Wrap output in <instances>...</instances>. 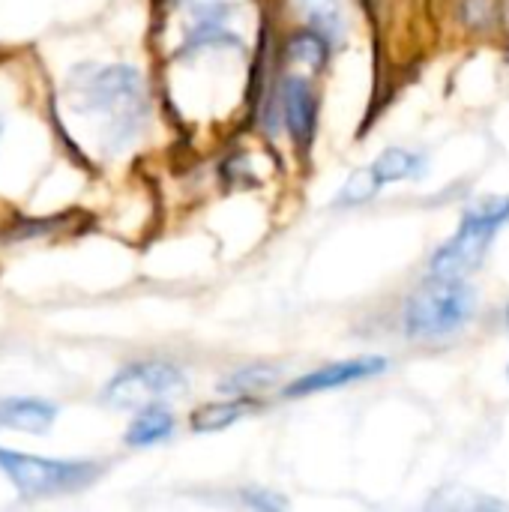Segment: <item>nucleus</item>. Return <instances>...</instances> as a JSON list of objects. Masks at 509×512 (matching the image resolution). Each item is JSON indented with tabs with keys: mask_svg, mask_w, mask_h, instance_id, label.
Returning a JSON list of instances; mask_svg holds the SVG:
<instances>
[{
	"mask_svg": "<svg viewBox=\"0 0 509 512\" xmlns=\"http://www.w3.org/2000/svg\"><path fill=\"white\" fill-rule=\"evenodd\" d=\"M509 222V198H489L465 213L459 231L432 255L435 276L465 279L489 252L495 234Z\"/></svg>",
	"mask_w": 509,
	"mask_h": 512,
	"instance_id": "nucleus-4",
	"label": "nucleus"
},
{
	"mask_svg": "<svg viewBox=\"0 0 509 512\" xmlns=\"http://www.w3.org/2000/svg\"><path fill=\"white\" fill-rule=\"evenodd\" d=\"M387 369V360L384 357H357V360H342V363H330V366H321L303 378H297L285 396L291 399H300V396H312V393H324V390H336V387H345V384H354V381H366V378H375Z\"/></svg>",
	"mask_w": 509,
	"mask_h": 512,
	"instance_id": "nucleus-6",
	"label": "nucleus"
},
{
	"mask_svg": "<svg viewBox=\"0 0 509 512\" xmlns=\"http://www.w3.org/2000/svg\"><path fill=\"white\" fill-rule=\"evenodd\" d=\"M312 27L324 36H333L339 30V0H297Z\"/></svg>",
	"mask_w": 509,
	"mask_h": 512,
	"instance_id": "nucleus-13",
	"label": "nucleus"
},
{
	"mask_svg": "<svg viewBox=\"0 0 509 512\" xmlns=\"http://www.w3.org/2000/svg\"><path fill=\"white\" fill-rule=\"evenodd\" d=\"M54 417H57V408L42 399H3L0 402V429L39 435L54 423Z\"/></svg>",
	"mask_w": 509,
	"mask_h": 512,
	"instance_id": "nucleus-8",
	"label": "nucleus"
},
{
	"mask_svg": "<svg viewBox=\"0 0 509 512\" xmlns=\"http://www.w3.org/2000/svg\"><path fill=\"white\" fill-rule=\"evenodd\" d=\"M507 327H509V306H507Z\"/></svg>",
	"mask_w": 509,
	"mask_h": 512,
	"instance_id": "nucleus-16",
	"label": "nucleus"
},
{
	"mask_svg": "<svg viewBox=\"0 0 509 512\" xmlns=\"http://www.w3.org/2000/svg\"><path fill=\"white\" fill-rule=\"evenodd\" d=\"M420 168H423V159L414 156V153H408V150H399V147L384 150V153L378 156V162L372 165V171H375V177H378L381 183L408 180V177L420 174Z\"/></svg>",
	"mask_w": 509,
	"mask_h": 512,
	"instance_id": "nucleus-11",
	"label": "nucleus"
},
{
	"mask_svg": "<svg viewBox=\"0 0 509 512\" xmlns=\"http://www.w3.org/2000/svg\"><path fill=\"white\" fill-rule=\"evenodd\" d=\"M474 312V288L459 276H435L417 291L405 309V333L414 339H438L465 327Z\"/></svg>",
	"mask_w": 509,
	"mask_h": 512,
	"instance_id": "nucleus-3",
	"label": "nucleus"
},
{
	"mask_svg": "<svg viewBox=\"0 0 509 512\" xmlns=\"http://www.w3.org/2000/svg\"><path fill=\"white\" fill-rule=\"evenodd\" d=\"M0 471L24 498H60L93 486L102 474L96 462L45 459L15 450H0Z\"/></svg>",
	"mask_w": 509,
	"mask_h": 512,
	"instance_id": "nucleus-2",
	"label": "nucleus"
},
{
	"mask_svg": "<svg viewBox=\"0 0 509 512\" xmlns=\"http://www.w3.org/2000/svg\"><path fill=\"white\" fill-rule=\"evenodd\" d=\"M72 108L99 123L111 150L126 147L147 120V84L138 69L111 66H78L69 78Z\"/></svg>",
	"mask_w": 509,
	"mask_h": 512,
	"instance_id": "nucleus-1",
	"label": "nucleus"
},
{
	"mask_svg": "<svg viewBox=\"0 0 509 512\" xmlns=\"http://www.w3.org/2000/svg\"><path fill=\"white\" fill-rule=\"evenodd\" d=\"M0 135H3V123H0Z\"/></svg>",
	"mask_w": 509,
	"mask_h": 512,
	"instance_id": "nucleus-17",
	"label": "nucleus"
},
{
	"mask_svg": "<svg viewBox=\"0 0 509 512\" xmlns=\"http://www.w3.org/2000/svg\"><path fill=\"white\" fill-rule=\"evenodd\" d=\"M282 111L291 138L300 147H309L315 138V96L303 78H285L282 84Z\"/></svg>",
	"mask_w": 509,
	"mask_h": 512,
	"instance_id": "nucleus-7",
	"label": "nucleus"
},
{
	"mask_svg": "<svg viewBox=\"0 0 509 512\" xmlns=\"http://www.w3.org/2000/svg\"><path fill=\"white\" fill-rule=\"evenodd\" d=\"M186 390V378L171 363H135L120 369L102 390L111 408H147Z\"/></svg>",
	"mask_w": 509,
	"mask_h": 512,
	"instance_id": "nucleus-5",
	"label": "nucleus"
},
{
	"mask_svg": "<svg viewBox=\"0 0 509 512\" xmlns=\"http://www.w3.org/2000/svg\"><path fill=\"white\" fill-rule=\"evenodd\" d=\"M288 54H291V60L318 69V66H324V60H327V39H324V33H318V30L297 33V36L288 42Z\"/></svg>",
	"mask_w": 509,
	"mask_h": 512,
	"instance_id": "nucleus-12",
	"label": "nucleus"
},
{
	"mask_svg": "<svg viewBox=\"0 0 509 512\" xmlns=\"http://www.w3.org/2000/svg\"><path fill=\"white\" fill-rule=\"evenodd\" d=\"M378 186H381V180L375 177L372 168L354 171V174L348 177L345 189H342V204H363V201H369V198L378 192Z\"/></svg>",
	"mask_w": 509,
	"mask_h": 512,
	"instance_id": "nucleus-14",
	"label": "nucleus"
},
{
	"mask_svg": "<svg viewBox=\"0 0 509 512\" xmlns=\"http://www.w3.org/2000/svg\"><path fill=\"white\" fill-rule=\"evenodd\" d=\"M174 432V414L165 411L162 405H147L141 414L129 423L126 429V444L129 447H153L165 441Z\"/></svg>",
	"mask_w": 509,
	"mask_h": 512,
	"instance_id": "nucleus-10",
	"label": "nucleus"
},
{
	"mask_svg": "<svg viewBox=\"0 0 509 512\" xmlns=\"http://www.w3.org/2000/svg\"><path fill=\"white\" fill-rule=\"evenodd\" d=\"M252 411H258V402L243 393L237 399H228V402H213V405H204L192 414V429L195 432H222L228 426H234L237 420L249 417Z\"/></svg>",
	"mask_w": 509,
	"mask_h": 512,
	"instance_id": "nucleus-9",
	"label": "nucleus"
},
{
	"mask_svg": "<svg viewBox=\"0 0 509 512\" xmlns=\"http://www.w3.org/2000/svg\"><path fill=\"white\" fill-rule=\"evenodd\" d=\"M276 381V369H240L237 375H231L228 378V384H225V390H231V393H255V390H261V387H270Z\"/></svg>",
	"mask_w": 509,
	"mask_h": 512,
	"instance_id": "nucleus-15",
	"label": "nucleus"
}]
</instances>
